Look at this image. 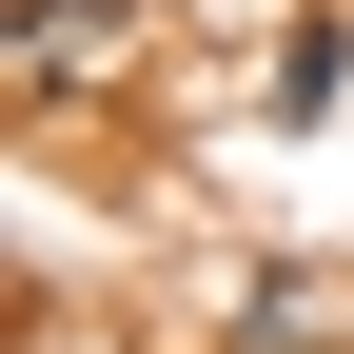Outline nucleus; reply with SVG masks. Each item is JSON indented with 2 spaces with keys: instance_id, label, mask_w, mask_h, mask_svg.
<instances>
[{
  "instance_id": "obj_2",
  "label": "nucleus",
  "mask_w": 354,
  "mask_h": 354,
  "mask_svg": "<svg viewBox=\"0 0 354 354\" xmlns=\"http://www.w3.org/2000/svg\"><path fill=\"white\" fill-rule=\"evenodd\" d=\"M335 79H354V20H295V39H276V138L335 118Z\"/></svg>"
},
{
  "instance_id": "obj_1",
  "label": "nucleus",
  "mask_w": 354,
  "mask_h": 354,
  "mask_svg": "<svg viewBox=\"0 0 354 354\" xmlns=\"http://www.w3.org/2000/svg\"><path fill=\"white\" fill-rule=\"evenodd\" d=\"M99 59H138V0H20V79H39V99L99 79Z\"/></svg>"
}]
</instances>
